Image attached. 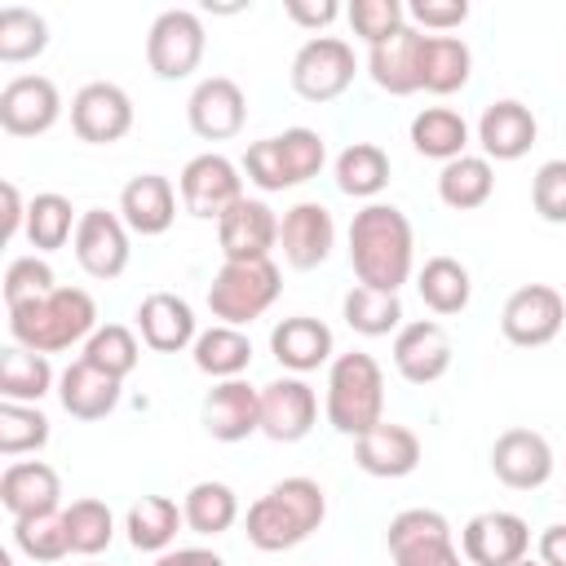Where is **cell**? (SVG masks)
<instances>
[{
	"instance_id": "1",
	"label": "cell",
	"mask_w": 566,
	"mask_h": 566,
	"mask_svg": "<svg viewBox=\"0 0 566 566\" xmlns=\"http://www.w3.org/2000/svg\"><path fill=\"white\" fill-rule=\"evenodd\" d=\"M349 265L363 287L398 292L416 270V230L394 203H363L349 221Z\"/></svg>"
},
{
	"instance_id": "2",
	"label": "cell",
	"mask_w": 566,
	"mask_h": 566,
	"mask_svg": "<svg viewBox=\"0 0 566 566\" xmlns=\"http://www.w3.org/2000/svg\"><path fill=\"white\" fill-rule=\"evenodd\" d=\"M327 517V491L314 478H283L261 500L248 504L243 531L248 544L261 553H287L305 544Z\"/></svg>"
},
{
	"instance_id": "3",
	"label": "cell",
	"mask_w": 566,
	"mask_h": 566,
	"mask_svg": "<svg viewBox=\"0 0 566 566\" xmlns=\"http://www.w3.org/2000/svg\"><path fill=\"white\" fill-rule=\"evenodd\" d=\"M97 332V301L84 287H53L40 301L9 310V336L35 354H62Z\"/></svg>"
},
{
	"instance_id": "4",
	"label": "cell",
	"mask_w": 566,
	"mask_h": 566,
	"mask_svg": "<svg viewBox=\"0 0 566 566\" xmlns=\"http://www.w3.org/2000/svg\"><path fill=\"white\" fill-rule=\"evenodd\" d=\"M327 424L345 438H363L385 420V371L371 354L349 349L336 354L327 367V394H323Z\"/></svg>"
},
{
	"instance_id": "5",
	"label": "cell",
	"mask_w": 566,
	"mask_h": 566,
	"mask_svg": "<svg viewBox=\"0 0 566 566\" xmlns=\"http://www.w3.org/2000/svg\"><path fill=\"white\" fill-rule=\"evenodd\" d=\"M327 164V142L314 128H283L274 137H261L243 150V172L256 190L279 195L292 186H305L310 177H318Z\"/></svg>"
},
{
	"instance_id": "6",
	"label": "cell",
	"mask_w": 566,
	"mask_h": 566,
	"mask_svg": "<svg viewBox=\"0 0 566 566\" xmlns=\"http://www.w3.org/2000/svg\"><path fill=\"white\" fill-rule=\"evenodd\" d=\"M279 292H283V274H279L274 256H265V261H221V270L208 283V310L226 327H248L252 318H261L279 301Z\"/></svg>"
},
{
	"instance_id": "7",
	"label": "cell",
	"mask_w": 566,
	"mask_h": 566,
	"mask_svg": "<svg viewBox=\"0 0 566 566\" xmlns=\"http://www.w3.org/2000/svg\"><path fill=\"white\" fill-rule=\"evenodd\" d=\"M394 566H460L455 531L438 509H402L389 517L385 531Z\"/></svg>"
},
{
	"instance_id": "8",
	"label": "cell",
	"mask_w": 566,
	"mask_h": 566,
	"mask_svg": "<svg viewBox=\"0 0 566 566\" xmlns=\"http://www.w3.org/2000/svg\"><path fill=\"white\" fill-rule=\"evenodd\" d=\"M208 49L203 18L195 9H164L146 31V66L159 80H186L199 71Z\"/></svg>"
},
{
	"instance_id": "9",
	"label": "cell",
	"mask_w": 566,
	"mask_h": 566,
	"mask_svg": "<svg viewBox=\"0 0 566 566\" xmlns=\"http://www.w3.org/2000/svg\"><path fill=\"white\" fill-rule=\"evenodd\" d=\"M287 75H292L296 97H305V102H336L354 84V75H358L354 44L340 40V35H310L296 49Z\"/></svg>"
},
{
	"instance_id": "10",
	"label": "cell",
	"mask_w": 566,
	"mask_h": 566,
	"mask_svg": "<svg viewBox=\"0 0 566 566\" xmlns=\"http://www.w3.org/2000/svg\"><path fill=\"white\" fill-rule=\"evenodd\" d=\"M177 195H181V208L199 221H221L239 199H243V177H239V164L217 155V150H203L195 155L181 177H177Z\"/></svg>"
},
{
	"instance_id": "11",
	"label": "cell",
	"mask_w": 566,
	"mask_h": 566,
	"mask_svg": "<svg viewBox=\"0 0 566 566\" xmlns=\"http://www.w3.org/2000/svg\"><path fill=\"white\" fill-rule=\"evenodd\" d=\"M562 323H566V296L548 283H522L517 292H509L500 310V332L517 349H539L557 340Z\"/></svg>"
},
{
	"instance_id": "12",
	"label": "cell",
	"mask_w": 566,
	"mask_h": 566,
	"mask_svg": "<svg viewBox=\"0 0 566 566\" xmlns=\"http://www.w3.org/2000/svg\"><path fill=\"white\" fill-rule=\"evenodd\" d=\"M128 234H133V230L124 226L119 212H106V208L80 212V226H75V239H71L80 270H84L88 279H97V283L119 279V274L128 270V256H133Z\"/></svg>"
},
{
	"instance_id": "13",
	"label": "cell",
	"mask_w": 566,
	"mask_h": 566,
	"mask_svg": "<svg viewBox=\"0 0 566 566\" xmlns=\"http://www.w3.org/2000/svg\"><path fill=\"white\" fill-rule=\"evenodd\" d=\"M460 553L473 566H513V562L531 557V526H526V517H517L509 509L473 513L460 531Z\"/></svg>"
},
{
	"instance_id": "14",
	"label": "cell",
	"mask_w": 566,
	"mask_h": 566,
	"mask_svg": "<svg viewBox=\"0 0 566 566\" xmlns=\"http://www.w3.org/2000/svg\"><path fill=\"white\" fill-rule=\"evenodd\" d=\"M186 124L203 142H230L248 124V97L230 75H208L186 97Z\"/></svg>"
},
{
	"instance_id": "15",
	"label": "cell",
	"mask_w": 566,
	"mask_h": 566,
	"mask_svg": "<svg viewBox=\"0 0 566 566\" xmlns=\"http://www.w3.org/2000/svg\"><path fill=\"white\" fill-rule=\"evenodd\" d=\"M71 128L80 142L115 146L133 128V97L111 80H93L71 97Z\"/></svg>"
},
{
	"instance_id": "16",
	"label": "cell",
	"mask_w": 566,
	"mask_h": 566,
	"mask_svg": "<svg viewBox=\"0 0 566 566\" xmlns=\"http://www.w3.org/2000/svg\"><path fill=\"white\" fill-rule=\"evenodd\" d=\"M62 119V93L49 75H13L0 88V128L9 137H40Z\"/></svg>"
},
{
	"instance_id": "17",
	"label": "cell",
	"mask_w": 566,
	"mask_h": 566,
	"mask_svg": "<svg viewBox=\"0 0 566 566\" xmlns=\"http://www.w3.org/2000/svg\"><path fill=\"white\" fill-rule=\"evenodd\" d=\"M318 420V394L305 376H279L261 389V433L270 442H301Z\"/></svg>"
},
{
	"instance_id": "18",
	"label": "cell",
	"mask_w": 566,
	"mask_h": 566,
	"mask_svg": "<svg viewBox=\"0 0 566 566\" xmlns=\"http://www.w3.org/2000/svg\"><path fill=\"white\" fill-rule=\"evenodd\" d=\"M451 336L438 318H416V323H402L398 336H394V367L407 385H433L451 371Z\"/></svg>"
},
{
	"instance_id": "19",
	"label": "cell",
	"mask_w": 566,
	"mask_h": 566,
	"mask_svg": "<svg viewBox=\"0 0 566 566\" xmlns=\"http://www.w3.org/2000/svg\"><path fill=\"white\" fill-rule=\"evenodd\" d=\"M279 248L292 270H318L336 248V221L318 199H301L279 221Z\"/></svg>"
},
{
	"instance_id": "20",
	"label": "cell",
	"mask_w": 566,
	"mask_h": 566,
	"mask_svg": "<svg viewBox=\"0 0 566 566\" xmlns=\"http://www.w3.org/2000/svg\"><path fill=\"white\" fill-rule=\"evenodd\" d=\"M491 473L513 491H539L553 478V447L535 429H504L491 442Z\"/></svg>"
},
{
	"instance_id": "21",
	"label": "cell",
	"mask_w": 566,
	"mask_h": 566,
	"mask_svg": "<svg viewBox=\"0 0 566 566\" xmlns=\"http://www.w3.org/2000/svg\"><path fill=\"white\" fill-rule=\"evenodd\" d=\"M217 243L226 261H265L279 248V217L265 199H239L217 221Z\"/></svg>"
},
{
	"instance_id": "22",
	"label": "cell",
	"mask_w": 566,
	"mask_h": 566,
	"mask_svg": "<svg viewBox=\"0 0 566 566\" xmlns=\"http://www.w3.org/2000/svg\"><path fill=\"white\" fill-rule=\"evenodd\" d=\"M270 354L283 371L292 376H305V371H318V367H332L336 358V340H332V327L323 318H310V314H292V318H279L274 332H270Z\"/></svg>"
},
{
	"instance_id": "23",
	"label": "cell",
	"mask_w": 566,
	"mask_h": 566,
	"mask_svg": "<svg viewBox=\"0 0 566 566\" xmlns=\"http://www.w3.org/2000/svg\"><path fill=\"white\" fill-rule=\"evenodd\" d=\"M203 429L217 442H243L261 433V389L239 380H217L203 394Z\"/></svg>"
},
{
	"instance_id": "24",
	"label": "cell",
	"mask_w": 566,
	"mask_h": 566,
	"mask_svg": "<svg viewBox=\"0 0 566 566\" xmlns=\"http://www.w3.org/2000/svg\"><path fill=\"white\" fill-rule=\"evenodd\" d=\"M535 137H539V124H535L531 106L517 102V97L491 102V106L482 111V119H478V146H482V155H486L491 164H513V159H522V155L535 146Z\"/></svg>"
},
{
	"instance_id": "25",
	"label": "cell",
	"mask_w": 566,
	"mask_h": 566,
	"mask_svg": "<svg viewBox=\"0 0 566 566\" xmlns=\"http://www.w3.org/2000/svg\"><path fill=\"white\" fill-rule=\"evenodd\" d=\"M137 332H142V345L146 349H155V354H181V349L195 345L199 323H195V310H190L186 296H177V292H150L137 305Z\"/></svg>"
},
{
	"instance_id": "26",
	"label": "cell",
	"mask_w": 566,
	"mask_h": 566,
	"mask_svg": "<svg viewBox=\"0 0 566 566\" xmlns=\"http://www.w3.org/2000/svg\"><path fill=\"white\" fill-rule=\"evenodd\" d=\"M420 455H424V447H420V438L407 424L380 420L376 429H367L363 438H354V464L363 473H371V478H389V482L394 478H407V473L420 469Z\"/></svg>"
},
{
	"instance_id": "27",
	"label": "cell",
	"mask_w": 566,
	"mask_h": 566,
	"mask_svg": "<svg viewBox=\"0 0 566 566\" xmlns=\"http://www.w3.org/2000/svg\"><path fill=\"white\" fill-rule=\"evenodd\" d=\"M119 217L142 239L168 234L172 221H177V190H172V181L164 172H137L119 190Z\"/></svg>"
},
{
	"instance_id": "28",
	"label": "cell",
	"mask_w": 566,
	"mask_h": 566,
	"mask_svg": "<svg viewBox=\"0 0 566 566\" xmlns=\"http://www.w3.org/2000/svg\"><path fill=\"white\" fill-rule=\"evenodd\" d=\"M0 504L9 517H31V513H57L62 504V478L44 460H13L0 473Z\"/></svg>"
},
{
	"instance_id": "29",
	"label": "cell",
	"mask_w": 566,
	"mask_h": 566,
	"mask_svg": "<svg viewBox=\"0 0 566 566\" xmlns=\"http://www.w3.org/2000/svg\"><path fill=\"white\" fill-rule=\"evenodd\" d=\"M420 53H424V31H416L407 22L398 35L367 49V75L376 80V88H385L394 97H411V93H420Z\"/></svg>"
},
{
	"instance_id": "30",
	"label": "cell",
	"mask_w": 566,
	"mask_h": 566,
	"mask_svg": "<svg viewBox=\"0 0 566 566\" xmlns=\"http://www.w3.org/2000/svg\"><path fill=\"white\" fill-rule=\"evenodd\" d=\"M119 385L115 376H106L102 367L75 358L62 376H57V402L66 416L75 420H106L115 407H119Z\"/></svg>"
},
{
	"instance_id": "31",
	"label": "cell",
	"mask_w": 566,
	"mask_h": 566,
	"mask_svg": "<svg viewBox=\"0 0 566 566\" xmlns=\"http://www.w3.org/2000/svg\"><path fill=\"white\" fill-rule=\"evenodd\" d=\"M473 75V53L460 35H424L420 53V88L433 97H451L469 84Z\"/></svg>"
},
{
	"instance_id": "32",
	"label": "cell",
	"mask_w": 566,
	"mask_h": 566,
	"mask_svg": "<svg viewBox=\"0 0 566 566\" xmlns=\"http://www.w3.org/2000/svg\"><path fill=\"white\" fill-rule=\"evenodd\" d=\"M495 195V168L486 155H460L438 172V199L451 212H478Z\"/></svg>"
},
{
	"instance_id": "33",
	"label": "cell",
	"mask_w": 566,
	"mask_h": 566,
	"mask_svg": "<svg viewBox=\"0 0 566 566\" xmlns=\"http://www.w3.org/2000/svg\"><path fill=\"white\" fill-rule=\"evenodd\" d=\"M181 526H186V513L168 495H142L124 513V531H128V544L137 553H168Z\"/></svg>"
},
{
	"instance_id": "34",
	"label": "cell",
	"mask_w": 566,
	"mask_h": 566,
	"mask_svg": "<svg viewBox=\"0 0 566 566\" xmlns=\"http://www.w3.org/2000/svg\"><path fill=\"white\" fill-rule=\"evenodd\" d=\"M190 358H195V367H199L203 376H212V380H239V376L252 367V340L243 336V327L212 323L208 332L195 336Z\"/></svg>"
},
{
	"instance_id": "35",
	"label": "cell",
	"mask_w": 566,
	"mask_h": 566,
	"mask_svg": "<svg viewBox=\"0 0 566 566\" xmlns=\"http://www.w3.org/2000/svg\"><path fill=\"white\" fill-rule=\"evenodd\" d=\"M332 172H336V190H340V195L376 203V195L389 186V155H385L376 142H349V146L336 155Z\"/></svg>"
},
{
	"instance_id": "36",
	"label": "cell",
	"mask_w": 566,
	"mask_h": 566,
	"mask_svg": "<svg viewBox=\"0 0 566 566\" xmlns=\"http://www.w3.org/2000/svg\"><path fill=\"white\" fill-rule=\"evenodd\" d=\"M416 292L420 301L438 314V318H451L460 310H469V296H473V279L464 270V261L455 256H429L416 274Z\"/></svg>"
},
{
	"instance_id": "37",
	"label": "cell",
	"mask_w": 566,
	"mask_h": 566,
	"mask_svg": "<svg viewBox=\"0 0 566 566\" xmlns=\"http://www.w3.org/2000/svg\"><path fill=\"white\" fill-rule=\"evenodd\" d=\"M411 146L416 155L424 159H438V164H451L460 155H469V124L460 111L451 106H424L416 119H411Z\"/></svg>"
},
{
	"instance_id": "38",
	"label": "cell",
	"mask_w": 566,
	"mask_h": 566,
	"mask_svg": "<svg viewBox=\"0 0 566 566\" xmlns=\"http://www.w3.org/2000/svg\"><path fill=\"white\" fill-rule=\"evenodd\" d=\"M57 376H53V363L35 349H22V345H9L0 349V398L4 402H40L44 394H53Z\"/></svg>"
},
{
	"instance_id": "39",
	"label": "cell",
	"mask_w": 566,
	"mask_h": 566,
	"mask_svg": "<svg viewBox=\"0 0 566 566\" xmlns=\"http://www.w3.org/2000/svg\"><path fill=\"white\" fill-rule=\"evenodd\" d=\"M181 513H186V526H190L195 535L212 539V535H226V531L239 522V495H234V486L203 478V482H195V486L186 491Z\"/></svg>"
},
{
	"instance_id": "40",
	"label": "cell",
	"mask_w": 566,
	"mask_h": 566,
	"mask_svg": "<svg viewBox=\"0 0 566 566\" xmlns=\"http://www.w3.org/2000/svg\"><path fill=\"white\" fill-rule=\"evenodd\" d=\"M75 226H80V212L71 208L66 195L57 190H44L27 203V243L44 256V252H57L75 239Z\"/></svg>"
},
{
	"instance_id": "41",
	"label": "cell",
	"mask_w": 566,
	"mask_h": 566,
	"mask_svg": "<svg viewBox=\"0 0 566 566\" xmlns=\"http://www.w3.org/2000/svg\"><path fill=\"white\" fill-rule=\"evenodd\" d=\"M340 314L349 323V332L358 336H398L402 327V301L398 292H376V287H349L345 301H340Z\"/></svg>"
},
{
	"instance_id": "42",
	"label": "cell",
	"mask_w": 566,
	"mask_h": 566,
	"mask_svg": "<svg viewBox=\"0 0 566 566\" xmlns=\"http://www.w3.org/2000/svg\"><path fill=\"white\" fill-rule=\"evenodd\" d=\"M62 522H66L71 553H80V557H97V553H106L111 539H115V513H111L106 500H93V495L71 500V504L62 509Z\"/></svg>"
},
{
	"instance_id": "43",
	"label": "cell",
	"mask_w": 566,
	"mask_h": 566,
	"mask_svg": "<svg viewBox=\"0 0 566 566\" xmlns=\"http://www.w3.org/2000/svg\"><path fill=\"white\" fill-rule=\"evenodd\" d=\"M44 49H49V22L35 9L4 4L0 9V62L4 66H18V62L40 57Z\"/></svg>"
},
{
	"instance_id": "44",
	"label": "cell",
	"mask_w": 566,
	"mask_h": 566,
	"mask_svg": "<svg viewBox=\"0 0 566 566\" xmlns=\"http://www.w3.org/2000/svg\"><path fill=\"white\" fill-rule=\"evenodd\" d=\"M13 548L40 566H53L62 557H71V539H66V522L62 509L57 513H31V517H13Z\"/></svg>"
},
{
	"instance_id": "45",
	"label": "cell",
	"mask_w": 566,
	"mask_h": 566,
	"mask_svg": "<svg viewBox=\"0 0 566 566\" xmlns=\"http://www.w3.org/2000/svg\"><path fill=\"white\" fill-rule=\"evenodd\" d=\"M80 358L93 363V367H102L106 376L124 380V376L137 367L142 345H137V336H133L124 323H106V327H97V332L84 340V354H80Z\"/></svg>"
},
{
	"instance_id": "46",
	"label": "cell",
	"mask_w": 566,
	"mask_h": 566,
	"mask_svg": "<svg viewBox=\"0 0 566 566\" xmlns=\"http://www.w3.org/2000/svg\"><path fill=\"white\" fill-rule=\"evenodd\" d=\"M49 442V416L31 402H0V455H27Z\"/></svg>"
},
{
	"instance_id": "47",
	"label": "cell",
	"mask_w": 566,
	"mask_h": 566,
	"mask_svg": "<svg viewBox=\"0 0 566 566\" xmlns=\"http://www.w3.org/2000/svg\"><path fill=\"white\" fill-rule=\"evenodd\" d=\"M345 18H349L354 35L367 49H376V44H385L389 35H398L407 27V4L402 0H354L345 9Z\"/></svg>"
},
{
	"instance_id": "48",
	"label": "cell",
	"mask_w": 566,
	"mask_h": 566,
	"mask_svg": "<svg viewBox=\"0 0 566 566\" xmlns=\"http://www.w3.org/2000/svg\"><path fill=\"white\" fill-rule=\"evenodd\" d=\"M57 283H53V265L40 256V252H31V256H13L9 265H4V310H18V305H27V301H40V296H49Z\"/></svg>"
},
{
	"instance_id": "49",
	"label": "cell",
	"mask_w": 566,
	"mask_h": 566,
	"mask_svg": "<svg viewBox=\"0 0 566 566\" xmlns=\"http://www.w3.org/2000/svg\"><path fill=\"white\" fill-rule=\"evenodd\" d=\"M531 208L548 226H566V159H544L531 177Z\"/></svg>"
},
{
	"instance_id": "50",
	"label": "cell",
	"mask_w": 566,
	"mask_h": 566,
	"mask_svg": "<svg viewBox=\"0 0 566 566\" xmlns=\"http://www.w3.org/2000/svg\"><path fill=\"white\" fill-rule=\"evenodd\" d=\"M464 18H469L464 0H411L407 4V22L424 35H451Z\"/></svg>"
},
{
	"instance_id": "51",
	"label": "cell",
	"mask_w": 566,
	"mask_h": 566,
	"mask_svg": "<svg viewBox=\"0 0 566 566\" xmlns=\"http://www.w3.org/2000/svg\"><path fill=\"white\" fill-rule=\"evenodd\" d=\"M283 13H287L296 27H305V31H327L345 9H340L336 0H287Z\"/></svg>"
},
{
	"instance_id": "52",
	"label": "cell",
	"mask_w": 566,
	"mask_h": 566,
	"mask_svg": "<svg viewBox=\"0 0 566 566\" xmlns=\"http://www.w3.org/2000/svg\"><path fill=\"white\" fill-rule=\"evenodd\" d=\"M535 553H539V566H566V522L544 526Z\"/></svg>"
},
{
	"instance_id": "53",
	"label": "cell",
	"mask_w": 566,
	"mask_h": 566,
	"mask_svg": "<svg viewBox=\"0 0 566 566\" xmlns=\"http://www.w3.org/2000/svg\"><path fill=\"white\" fill-rule=\"evenodd\" d=\"M0 195H4V239L27 234V203H22L18 186H13V181H4V186H0Z\"/></svg>"
},
{
	"instance_id": "54",
	"label": "cell",
	"mask_w": 566,
	"mask_h": 566,
	"mask_svg": "<svg viewBox=\"0 0 566 566\" xmlns=\"http://www.w3.org/2000/svg\"><path fill=\"white\" fill-rule=\"evenodd\" d=\"M155 566H226V557L212 548H168L155 557Z\"/></svg>"
},
{
	"instance_id": "55",
	"label": "cell",
	"mask_w": 566,
	"mask_h": 566,
	"mask_svg": "<svg viewBox=\"0 0 566 566\" xmlns=\"http://www.w3.org/2000/svg\"><path fill=\"white\" fill-rule=\"evenodd\" d=\"M513 566H539V557H535V562H531V557H522V562H513Z\"/></svg>"
},
{
	"instance_id": "56",
	"label": "cell",
	"mask_w": 566,
	"mask_h": 566,
	"mask_svg": "<svg viewBox=\"0 0 566 566\" xmlns=\"http://www.w3.org/2000/svg\"><path fill=\"white\" fill-rule=\"evenodd\" d=\"M0 566H13V557H0Z\"/></svg>"
},
{
	"instance_id": "57",
	"label": "cell",
	"mask_w": 566,
	"mask_h": 566,
	"mask_svg": "<svg viewBox=\"0 0 566 566\" xmlns=\"http://www.w3.org/2000/svg\"><path fill=\"white\" fill-rule=\"evenodd\" d=\"M88 566H102V562H88Z\"/></svg>"
}]
</instances>
